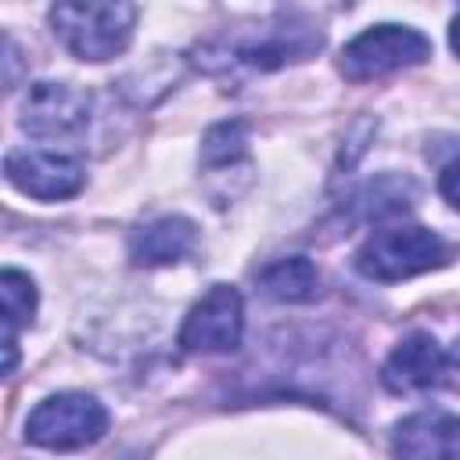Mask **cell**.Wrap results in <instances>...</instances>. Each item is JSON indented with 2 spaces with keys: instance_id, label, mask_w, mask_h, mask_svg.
Here are the masks:
<instances>
[{
  "instance_id": "2",
  "label": "cell",
  "mask_w": 460,
  "mask_h": 460,
  "mask_svg": "<svg viewBox=\"0 0 460 460\" xmlns=\"http://www.w3.org/2000/svg\"><path fill=\"white\" fill-rule=\"evenodd\" d=\"M137 25L133 4H58L50 7V29L79 61H108L129 47Z\"/></svg>"
},
{
  "instance_id": "11",
  "label": "cell",
  "mask_w": 460,
  "mask_h": 460,
  "mask_svg": "<svg viewBox=\"0 0 460 460\" xmlns=\"http://www.w3.org/2000/svg\"><path fill=\"white\" fill-rule=\"evenodd\" d=\"M198 248V226L187 216H158L129 237V255L137 266H169Z\"/></svg>"
},
{
  "instance_id": "18",
  "label": "cell",
  "mask_w": 460,
  "mask_h": 460,
  "mask_svg": "<svg viewBox=\"0 0 460 460\" xmlns=\"http://www.w3.org/2000/svg\"><path fill=\"white\" fill-rule=\"evenodd\" d=\"M449 43H453V50L460 54V11H456V18H453V29H449Z\"/></svg>"
},
{
  "instance_id": "3",
  "label": "cell",
  "mask_w": 460,
  "mask_h": 460,
  "mask_svg": "<svg viewBox=\"0 0 460 460\" xmlns=\"http://www.w3.org/2000/svg\"><path fill=\"white\" fill-rule=\"evenodd\" d=\"M446 259H449V244L435 230L402 223V226L374 230L363 241V248L356 252V270L367 280L392 284V280H406V277L438 270Z\"/></svg>"
},
{
  "instance_id": "12",
  "label": "cell",
  "mask_w": 460,
  "mask_h": 460,
  "mask_svg": "<svg viewBox=\"0 0 460 460\" xmlns=\"http://www.w3.org/2000/svg\"><path fill=\"white\" fill-rule=\"evenodd\" d=\"M259 291L273 302H309L316 295V266L305 255H288L270 262L266 270H259Z\"/></svg>"
},
{
  "instance_id": "8",
  "label": "cell",
  "mask_w": 460,
  "mask_h": 460,
  "mask_svg": "<svg viewBox=\"0 0 460 460\" xmlns=\"http://www.w3.org/2000/svg\"><path fill=\"white\" fill-rule=\"evenodd\" d=\"M4 172H7V180H11L22 194L40 198V201L72 198V194H79L83 183H86V172H83V165H79L75 158L58 155V151H40V147L7 151Z\"/></svg>"
},
{
  "instance_id": "9",
  "label": "cell",
  "mask_w": 460,
  "mask_h": 460,
  "mask_svg": "<svg viewBox=\"0 0 460 460\" xmlns=\"http://www.w3.org/2000/svg\"><path fill=\"white\" fill-rule=\"evenodd\" d=\"M381 381L388 392H424L449 381V352L428 331H410L385 359Z\"/></svg>"
},
{
  "instance_id": "7",
  "label": "cell",
  "mask_w": 460,
  "mask_h": 460,
  "mask_svg": "<svg viewBox=\"0 0 460 460\" xmlns=\"http://www.w3.org/2000/svg\"><path fill=\"white\" fill-rule=\"evenodd\" d=\"M90 122V93L68 83H32L22 101L18 126L36 140H58L86 129Z\"/></svg>"
},
{
  "instance_id": "17",
  "label": "cell",
  "mask_w": 460,
  "mask_h": 460,
  "mask_svg": "<svg viewBox=\"0 0 460 460\" xmlns=\"http://www.w3.org/2000/svg\"><path fill=\"white\" fill-rule=\"evenodd\" d=\"M449 381L460 388V338H456V345H453V352H449Z\"/></svg>"
},
{
  "instance_id": "6",
  "label": "cell",
  "mask_w": 460,
  "mask_h": 460,
  "mask_svg": "<svg viewBox=\"0 0 460 460\" xmlns=\"http://www.w3.org/2000/svg\"><path fill=\"white\" fill-rule=\"evenodd\" d=\"M244 338V298L234 284H212L180 327L183 352H234Z\"/></svg>"
},
{
  "instance_id": "13",
  "label": "cell",
  "mask_w": 460,
  "mask_h": 460,
  "mask_svg": "<svg viewBox=\"0 0 460 460\" xmlns=\"http://www.w3.org/2000/svg\"><path fill=\"white\" fill-rule=\"evenodd\" d=\"M0 298H4V374L14 370V331L25 327L36 313V284L22 270H4L0 273Z\"/></svg>"
},
{
  "instance_id": "10",
  "label": "cell",
  "mask_w": 460,
  "mask_h": 460,
  "mask_svg": "<svg viewBox=\"0 0 460 460\" xmlns=\"http://www.w3.org/2000/svg\"><path fill=\"white\" fill-rule=\"evenodd\" d=\"M395 460H456L460 456V417L446 410H420L392 431Z\"/></svg>"
},
{
  "instance_id": "1",
  "label": "cell",
  "mask_w": 460,
  "mask_h": 460,
  "mask_svg": "<svg viewBox=\"0 0 460 460\" xmlns=\"http://www.w3.org/2000/svg\"><path fill=\"white\" fill-rule=\"evenodd\" d=\"M323 47V32L313 22H277V25H262L248 36H234L223 43H208L201 47V54L208 58L205 68L208 72H223V68H248V72H273L284 68L291 61H305Z\"/></svg>"
},
{
  "instance_id": "16",
  "label": "cell",
  "mask_w": 460,
  "mask_h": 460,
  "mask_svg": "<svg viewBox=\"0 0 460 460\" xmlns=\"http://www.w3.org/2000/svg\"><path fill=\"white\" fill-rule=\"evenodd\" d=\"M438 190H442V198L460 212V158H453V162L442 169V176H438Z\"/></svg>"
},
{
  "instance_id": "4",
  "label": "cell",
  "mask_w": 460,
  "mask_h": 460,
  "mask_svg": "<svg viewBox=\"0 0 460 460\" xmlns=\"http://www.w3.org/2000/svg\"><path fill=\"white\" fill-rule=\"evenodd\" d=\"M428 58H431V43L424 32H417L413 25L385 22V25H370L367 32H359L341 47L338 72L349 83H370V79H385L392 72L413 68Z\"/></svg>"
},
{
  "instance_id": "5",
  "label": "cell",
  "mask_w": 460,
  "mask_h": 460,
  "mask_svg": "<svg viewBox=\"0 0 460 460\" xmlns=\"http://www.w3.org/2000/svg\"><path fill=\"white\" fill-rule=\"evenodd\" d=\"M108 431V410L86 392H58L47 395L25 417V442L54 453L83 449Z\"/></svg>"
},
{
  "instance_id": "15",
  "label": "cell",
  "mask_w": 460,
  "mask_h": 460,
  "mask_svg": "<svg viewBox=\"0 0 460 460\" xmlns=\"http://www.w3.org/2000/svg\"><path fill=\"white\" fill-rule=\"evenodd\" d=\"M413 198V183L399 180V176H377L374 183H367V190L359 194L363 205V219H385V216H399L410 208Z\"/></svg>"
},
{
  "instance_id": "14",
  "label": "cell",
  "mask_w": 460,
  "mask_h": 460,
  "mask_svg": "<svg viewBox=\"0 0 460 460\" xmlns=\"http://www.w3.org/2000/svg\"><path fill=\"white\" fill-rule=\"evenodd\" d=\"M248 158V126L241 119H230V122H216L205 140H201V165L208 172H223V169H234Z\"/></svg>"
}]
</instances>
